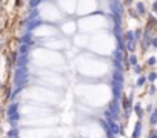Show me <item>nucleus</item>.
Here are the masks:
<instances>
[{
  "mask_svg": "<svg viewBox=\"0 0 157 138\" xmlns=\"http://www.w3.org/2000/svg\"><path fill=\"white\" fill-rule=\"evenodd\" d=\"M149 123H151V126H155V123H157V117L154 113H151V118H149Z\"/></svg>",
  "mask_w": 157,
  "mask_h": 138,
  "instance_id": "obj_14",
  "label": "nucleus"
},
{
  "mask_svg": "<svg viewBox=\"0 0 157 138\" xmlns=\"http://www.w3.org/2000/svg\"><path fill=\"white\" fill-rule=\"evenodd\" d=\"M149 138H157V132H155V129H151V130H149Z\"/></svg>",
  "mask_w": 157,
  "mask_h": 138,
  "instance_id": "obj_16",
  "label": "nucleus"
},
{
  "mask_svg": "<svg viewBox=\"0 0 157 138\" xmlns=\"http://www.w3.org/2000/svg\"><path fill=\"white\" fill-rule=\"evenodd\" d=\"M146 81H148V80H146V77H145V75H139V78H137V83H136V84L140 87V86H143Z\"/></svg>",
  "mask_w": 157,
  "mask_h": 138,
  "instance_id": "obj_12",
  "label": "nucleus"
},
{
  "mask_svg": "<svg viewBox=\"0 0 157 138\" xmlns=\"http://www.w3.org/2000/svg\"><path fill=\"white\" fill-rule=\"evenodd\" d=\"M132 110L136 112V115H137V118L140 120V118H142V115H143V110H142L140 104H134V106H132Z\"/></svg>",
  "mask_w": 157,
  "mask_h": 138,
  "instance_id": "obj_7",
  "label": "nucleus"
},
{
  "mask_svg": "<svg viewBox=\"0 0 157 138\" xmlns=\"http://www.w3.org/2000/svg\"><path fill=\"white\" fill-rule=\"evenodd\" d=\"M128 14H129V17H131V18H136V20H137V18H140V14L137 12V9H136V8H132V6H129V8H128Z\"/></svg>",
  "mask_w": 157,
  "mask_h": 138,
  "instance_id": "obj_6",
  "label": "nucleus"
},
{
  "mask_svg": "<svg viewBox=\"0 0 157 138\" xmlns=\"http://www.w3.org/2000/svg\"><path fill=\"white\" fill-rule=\"evenodd\" d=\"M143 32H145V31H142L140 28L134 29V35H136V41H140V40L143 38Z\"/></svg>",
  "mask_w": 157,
  "mask_h": 138,
  "instance_id": "obj_8",
  "label": "nucleus"
},
{
  "mask_svg": "<svg viewBox=\"0 0 157 138\" xmlns=\"http://www.w3.org/2000/svg\"><path fill=\"white\" fill-rule=\"evenodd\" d=\"M142 123H140V120H137V123H136V127H134V130H132V138H139L140 136V130H142Z\"/></svg>",
  "mask_w": 157,
  "mask_h": 138,
  "instance_id": "obj_4",
  "label": "nucleus"
},
{
  "mask_svg": "<svg viewBox=\"0 0 157 138\" xmlns=\"http://www.w3.org/2000/svg\"><path fill=\"white\" fill-rule=\"evenodd\" d=\"M136 48H137V41L136 40H134V41H126V52L134 54V52H136Z\"/></svg>",
  "mask_w": 157,
  "mask_h": 138,
  "instance_id": "obj_2",
  "label": "nucleus"
},
{
  "mask_svg": "<svg viewBox=\"0 0 157 138\" xmlns=\"http://www.w3.org/2000/svg\"><path fill=\"white\" fill-rule=\"evenodd\" d=\"M154 2H157V0H154Z\"/></svg>",
  "mask_w": 157,
  "mask_h": 138,
  "instance_id": "obj_20",
  "label": "nucleus"
},
{
  "mask_svg": "<svg viewBox=\"0 0 157 138\" xmlns=\"http://www.w3.org/2000/svg\"><path fill=\"white\" fill-rule=\"evenodd\" d=\"M134 6H136V9H137V12H139L140 15H146V6H145L143 2H137Z\"/></svg>",
  "mask_w": 157,
  "mask_h": 138,
  "instance_id": "obj_3",
  "label": "nucleus"
},
{
  "mask_svg": "<svg viewBox=\"0 0 157 138\" xmlns=\"http://www.w3.org/2000/svg\"><path fill=\"white\" fill-rule=\"evenodd\" d=\"M155 92H157V87H155V84H151V86H149V90H148V94H149V95H154Z\"/></svg>",
  "mask_w": 157,
  "mask_h": 138,
  "instance_id": "obj_13",
  "label": "nucleus"
},
{
  "mask_svg": "<svg viewBox=\"0 0 157 138\" xmlns=\"http://www.w3.org/2000/svg\"><path fill=\"white\" fill-rule=\"evenodd\" d=\"M142 71H143V66H142V64H136V66H132V72H134V74L142 75Z\"/></svg>",
  "mask_w": 157,
  "mask_h": 138,
  "instance_id": "obj_9",
  "label": "nucleus"
},
{
  "mask_svg": "<svg viewBox=\"0 0 157 138\" xmlns=\"http://www.w3.org/2000/svg\"><path fill=\"white\" fill-rule=\"evenodd\" d=\"M151 46L154 49H157V37H152V40H151Z\"/></svg>",
  "mask_w": 157,
  "mask_h": 138,
  "instance_id": "obj_15",
  "label": "nucleus"
},
{
  "mask_svg": "<svg viewBox=\"0 0 157 138\" xmlns=\"http://www.w3.org/2000/svg\"><path fill=\"white\" fill-rule=\"evenodd\" d=\"M146 80H148L149 83H154V81L157 80V72H149L148 77H146Z\"/></svg>",
  "mask_w": 157,
  "mask_h": 138,
  "instance_id": "obj_11",
  "label": "nucleus"
},
{
  "mask_svg": "<svg viewBox=\"0 0 157 138\" xmlns=\"http://www.w3.org/2000/svg\"><path fill=\"white\" fill-rule=\"evenodd\" d=\"M152 113H154V115H155V117H157V107L154 109V112H152Z\"/></svg>",
  "mask_w": 157,
  "mask_h": 138,
  "instance_id": "obj_19",
  "label": "nucleus"
},
{
  "mask_svg": "<svg viewBox=\"0 0 157 138\" xmlns=\"http://www.w3.org/2000/svg\"><path fill=\"white\" fill-rule=\"evenodd\" d=\"M123 5H126V6L129 8V6L132 5V0H123Z\"/></svg>",
  "mask_w": 157,
  "mask_h": 138,
  "instance_id": "obj_17",
  "label": "nucleus"
},
{
  "mask_svg": "<svg viewBox=\"0 0 157 138\" xmlns=\"http://www.w3.org/2000/svg\"><path fill=\"white\" fill-rule=\"evenodd\" d=\"M128 61H129V64H131V67H132V66L139 64V57H137L136 54H129V55H128Z\"/></svg>",
  "mask_w": 157,
  "mask_h": 138,
  "instance_id": "obj_5",
  "label": "nucleus"
},
{
  "mask_svg": "<svg viewBox=\"0 0 157 138\" xmlns=\"http://www.w3.org/2000/svg\"><path fill=\"white\" fill-rule=\"evenodd\" d=\"M123 38H125V41H134V40H136L134 31H132V29H126V31L123 32Z\"/></svg>",
  "mask_w": 157,
  "mask_h": 138,
  "instance_id": "obj_1",
  "label": "nucleus"
},
{
  "mask_svg": "<svg viewBox=\"0 0 157 138\" xmlns=\"http://www.w3.org/2000/svg\"><path fill=\"white\" fill-rule=\"evenodd\" d=\"M152 11H154V14L157 15V2H154V3H152Z\"/></svg>",
  "mask_w": 157,
  "mask_h": 138,
  "instance_id": "obj_18",
  "label": "nucleus"
},
{
  "mask_svg": "<svg viewBox=\"0 0 157 138\" xmlns=\"http://www.w3.org/2000/svg\"><path fill=\"white\" fill-rule=\"evenodd\" d=\"M155 64H157V58L154 55H151V57L146 58V66H155Z\"/></svg>",
  "mask_w": 157,
  "mask_h": 138,
  "instance_id": "obj_10",
  "label": "nucleus"
}]
</instances>
